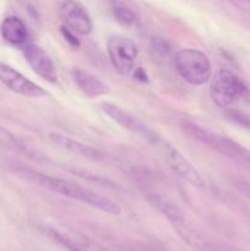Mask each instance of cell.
<instances>
[{"instance_id": "6da1fadb", "label": "cell", "mask_w": 250, "mask_h": 251, "mask_svg": "<svg viewBox=\"0 0 250 251\" xmlns=\"http://www.w3.org/2000/svg\"><path fill=\"white\" fill-rule=\"evenodd\" d=\"M15 173L28 180L29 183L42 186L43 189H47V190L64 196V198L71 199V200L78 201V202L85 203V205L91 206L93 208H97L102 212L114 216L122 213V208L114 201L105 198L104 195L92 190V189H88L86 186L80 185V184L68 180V179L48 176V174H44L39 171L26 168V167H17V168H15Z\"/></svg>"}, {"instance_id": "7a4b0ae2", "label": "cell", "mask_w": 250, "mask_h": 251, "mask_svg": "<svg viewBox=\"0 0 250 251\" xmlns=\"http://www.w3.org/2000/svg\"><path fill=\"white\" fill-rule=\"evenodd\" d=\"M180 130L190 139L206 145L213 151L223 154L227 158L232 159L237 163L250 166V150L238 144L234 140L211 131V130L200 126L196 123L189 122V120H183L180 123Z\"/></svg>"}, {"instance_id": "3957f363", "label": "cell", "mask_w": 250, "mask_h": 251, "mask_svg": "<svg viewBox=\"0 0 250 251\" xmlns=\"http://www.w3.org/2000/svg\"><path fill=\"white\" fill-rule=\"evenodd\" d=\"M211 100L217 107L228 108L238 102H250V88L229 70H218L210 85Z\"/></svg>"}, {"instance_id": "277c9868", "label": "cell", "mask_w": 250, "mask_h": 251, "mask_svg": "<svg viewBox=\"0 0 250 251\" xmlns=\"http://www.w3.org/2000/svg\"><path fill=\"white\" fill-rule=\"evenodd\" d=\"M179 75L188 83L201 86L212 78V65L206 54L196 49H181L173 58Z\"/></svg>"}, {"instance_id": "5b68a950", "label": "cell", "mask_w": 250, "mask_h": 251, "mask_svg": "<svg viewBox=\"0 0 250 251\" xmlns=\"http://www.w3.org/2000/svg\"><path fill=\"white\" fill-rule=\"evenodd\" d=\"M153 149H156L158 151V153L163 157V159L168 163V166L180 178H183L184 180H186L189 184H191L193 186H196V188H203L205 186V180H203L202 176L199 173L198 169L171 142L167 141L163 137H161L153 145Z\"/></svg>"}, {"instance_id": "8992f818", "label": "cell", "mask_w": 250, "mask_h": 251, "mask_svg": "<svg viewBox=\"0 0 250 251\" xmlns=\"http://www.w3.org/2000/svg\"><path fill=\"white\" fill-rule=\"evenodd\" d=\"M100 109H102V112L104 113L105 115H108L113 122H115L122 127L129 130L132 134L137 135V136H140L141 139H144L145 141L149 142L151 146H153V145L162 137L156 130L152 129L151 126H149L145 122H142L139 117L132 114L129 110L114 104V103L102 102L100 103Z\"/></svg>"}, {"instance_id": "52a82bcc", "label": "cell", "mask_w": 250, "mask_h": 251, "mask_svg": "<svg viewBox=\"0 0 250 251\" xmlns=\"http://www.w3.org/2000/svg\"><path fill=\"white\" fill-rule=\"evenodd\" d=\"M107 51L113 68L120 75H129L137 58V47L130 38L124 36H112L107 42Z\"/></svg>"}, {"instance_id": "ba28073f", "label": "cell", "mask_w": 250, "mask_h": 251, "mask_svg": "<svg viewBox=\"0 0 250 251\" xmlns=\"http://www.w3.org/2000/svg\"><path fill=\"white\" fill-rule=\"evenodd\" d=\"M0 82L7 90L16 95L24 96V97L39 98L48 95V92L43 87L34 83L33 81L28 80L20 71L2 61H0Z\"/></svg>"}, {"instance_id": "9c48e42d", "label": "cell", "mask_w": 250, "mask_h": 251, "mask_svg": "<svg viewBox=\"0 0 250 251\" xmlns=\"http://www.w3.org/2000/svg\"><path fill=\"white\" fill-rule=\"evenodd\" d=\"M49 237L69 251H109L77 230L65 227H49Z\"/></svg>"}, {"instance_id": "30bf717a", "label": "cell", "mask_w": 250, "mask_h": 251, "mask_svg": "<svg viewBox=\"0 0 250 251\" xmlns=\"http://www.w3.org/2000/svg\"><path fill=\"white\" fill-rule=\"evenodd\" d=\"M64 27L75 34H88L93 28L87 9L80 1H64L59 7Z\"/></svg>"}, {"instance_id": "8fae6325", "label": "cell", "mask_w": 250, "mask_h": 251, "mask_svg": "<svg viewBox=\"0 0 250 251\" xmlns=\"http://www.w3.org/2000/svg\"><path fill=\"white\" fill-rule=\"evenodd\" d=\"M24 56L29 68L43 80L48 82H56L58 70L49 54L36 43H28L24 47Z\"/></svg>"}, {"instance_id": "7c38bea8", "label": "cell", "mask_w": 250, "mask_h": 251, "mask_svg": "<svg viewBox=\"0 0 250 251\" xmlns=\"http://www.w3.org/2000/svg\"><path fill=\"white\" fill-rule=\"evenodd\" d=\"M48 139L55 146H59L60 149L71 152V153L76 154V156L83 157V158L91 159V161H102L104 158V154L98 149L83 144V142L73 139V137L66 136V135L61 134V132H49Z\"/></svg>"}, {"instance_id": "4fadbf2b", "label": "cell", "mask_w": 250, "mask_h": 251, "mask_svg": "<svg viewBox=\"0 0 250 251\" xmlns=\"http://www.w3.org/2000/svg\"><path fill=\"white\" fill-rule=\"evenodd\" d=\"M71 78L78 90L88 97H100L109 93V87L100 77L82 69H73Z\"/></svg>"}, {"instance_id": "5bb4252c", "label": "cell", "mask_w": 250, "mask_h": 251, "mask_svg": "<svg viewBox=\"0 0 250 251\" xmlns=\"http://www.w3.org/2000/svg\"><path fill=\"white\" fill-rule=\"evenodd\" d=\"M0 34L2 39L12 46H26L28 41V28L24 20L15 15L5 17L0 24Z\"/></svg>"}, {"instance_id": "9a60e30c", "label": "cell", "mask_w": 250, "mask_h": 251, "mask_svg": "<svg viewBox=\"0 0 250 251\" xmlns=\"http://www.w3.org/2000/svg\"><path fill=\"white\" fill-rule=\"evenodd\" d=\"M0 146L12 152H16V153L26 154L28 157H33L36 154V152L28 145L25 144L14 132L7 130L6 127L1 126V125H0Z\"/></svg>"}, {"instance_id": "2e32d148", "label": "cell", "mask_w": 250, "mask_h": 251, "mask_svg": "<svg viewBox=\"0 0 250 251\" xmlns=\"http://www.w3.org/2000/svg\"><path fill=\"white\" fill-rule=\"evenodd\" d=\"M110 6H112L113 16L117 20L118 24H120L124 27L136 26L139 19H137V15L135 14V11L131 7H129L124 2L119 1L112 2Z\"/></svg>"}, {"instance_id": "e0dca14e", "label": "cell", "mask_w": 250, "mask_h": 251, "mask_svg": "<svg viewBox=\"0 0 250 251\" xmlns=\"http://www.w3.org/2000/svg\"><path fill=\"white\" fill-rule=\"evenodd\" d=\"M151 48L154 55L161 59V60H168L172 56V47L166 39L153 38L152 39Z\"/></svg>"}, {"instance_id": "ac0fdd59", "label": "cell", "mask_w": 250, "mask_h": 251, "mask_svg": "<svg viewBox=\"0 0 250 251\" xmlns=\"http://www.w3.org/2000/svg\"><path fill=\"white\" fill-rule=\"evenodd\" d=\"M228 118H229L232 122L237 123V124L242 125V126L247 127V129H250V118L248 115H245L244 113L238 112V110H228L225 113Z\"/></svg>"}, {"instance_id": "d6986e66", "label": "cell", "mask_w": 250, "mask_h": 251, "mask_svg": "<svg viewBox=\"0 0 250 251\" xmlns=\"http://www.w3.org/2000/svg\"><path fill=\"white\" fill-rule=\"evenodd\" d=\"M61 32H63V36L65 37L66 41L69 42L70 44H73L74 47H78V41H77V37H76L75 33H73L71 31H69L68 28H65V27H61Z\"/></svg>"}, {"instance_id": "ffe728a7", "label": "cell", "mask_w": 250, "mask_h": 251, "mask_svg": "<svg viewBox=\"0 0 250 251\" xmlns=\"http://www.w3.org/2000/svg\"><path fill=\"white\" fill-rule=\"evenodd\" d=\"M135 77H136L137 80L142 81V82L147 81V75L142 68H137L136 70H135Z\"/></svg>"}, {"instance_id": "44dd1931", "label": "cell", "mask_w": 250, "mask_h": 251, "mask_svg": "<svg viewBox=\"0 0 250 251\" xmlns=\"http://www.w3.org/2000/svg\"><path fill=\"white\" fill-rule=\"evenodd\" d=\"M131 251H163V250L153 249V248H149V247H135Z\"/></svg>"}]
</instances>
